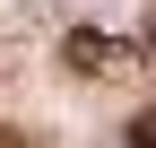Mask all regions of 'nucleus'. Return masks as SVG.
<instances>
[{
	"mask_svg": "<svg viewBox=\"0 0 156 148\" xmlns=\"http://www.w3.org/2000/svg\"><path fill=\"white\" fill-rule=\"evenodd\" d=\"M61 52H69L78 79H130V61H147V44L104 35V26H69V35H61Z\"/></svg>",
	"mask_w": 156,
	"mask_h": 148,
	"instance_id": "1",
	"label": "nucleus"
},
{
	"mask_svg": "<svg viewBox=\"0 0 156 148\" xmlns=\"http://www.w3.org/2000/svg\"><path fill=\"white\" fill-rule=\"evenodd\" d=\"M122 148H156V105H147V113H130V131H122Z\"/></svg>",
	"mask_w": 156,
	"mask_h": 148,
	"instance_id": "2",
	"label": "nucleus"
},
{
	"mask_svg": "<svg viewBox=\"0 0 156 148\" xmlns=\"http://www.w3.org/2000/svg\"><path fill=\"white\" fill-rule=\"evenodd\" d=\"M147 61H156V17H147Z\"/></svg>",
	"mask_w": 156,
	"mask_h": 148,
	"instance_id": "3",
	"label": "nucleus"
},
{
	"mask_svg": "<svg viewBox=\"0 0 156 148\" xmlns=\"http://www.w3.org/2000/svg\"><path fill=\"white\" fill-rule=\"evenodd\" d=\"M0 148H17V139H0Z\"/></svg>",
	"mask_w": 156,
	"mask_h": 148,
	"instance_id": "4",
	"label": "nucleus"
}]
</instances>
